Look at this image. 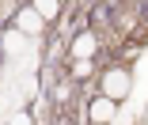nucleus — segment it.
Masks as SVG:
<instances>
[{
    "instance_id": "obj_8",
    "label": "nucleus",
    "mask_w": 148,
    "mask_h": 125,
    "mask_svg": "<svg viewBox=\"0 0 148 125\" xmlns=\"http://www.w3.org/2000/svg\"><path fill=\"white\" fill-rule=\"evenodd\" d=\"M8 125H31V114H23V110H19V114L8 117Z\"/></svg>"
},
{
    "instance_id": "obj_5",
    "label": "nucleus",
    "mask_w": 148,
    "mask_h": 125,
    "mask_svg": "<svg viewBox=\"0 0 148 125\" xmlns=\"http://www.w3.org/2000/svg\"><path fill=\"white\" fill-rule=\"evenodd\" d=\"M4 49H8V53H27V38H23V30H8V34H4Z\"/></svg>"
},
{
    "instance_id": "obj_4",
    "label": "nucleus",
    "mask_w": 148,
    "mask_h": 125,
    "mask_svg": "<svg viewBox=\"0 0 148 125\" xmlns=\"http://www.w3.org/2000/svg\"><path fill=\"white\" fill-rule=\"evenodd\" d=\"M95 53V34H80L72 42V57H91Z\"/></svg>"
},
{
    "instance_id": "obj_7",
    "label": "nucleus",
    "mask_w": 148,
    "mask_h": 125,
    "mask_svg": "<svg viewBox=\"0 0 148 125\" xmlns=\"http://www.w3.org/2000/svg\"><path fill=\"white\" fill-rule=\"evenodd\" d=\"M72 68H76V76H87V72H91V61H87V57H76Z\"/></svg>"
},
{
    "instance_id": "obj_2",
    "label": "nucleus",
    "mask_w": 148,
    "mask_h": 125,
    "mask_svg": "<svg viewBox=\"0 0 148 125\" xmlns=\"http://www.w3.org/2000/svg\"><path fill=\"white\" fill-rule=\"evenodd\" d=\"M91 121H99V125L114 121V99H95L91 102Z\"/></svg>"
},
{
    "instance_id": "obj_1",
    "label": "nucleus",
    "mask_w": 148,
    "mask_h": 125,
    "mask_svg": "<svg viewBox=\"0 0 148 125\" xmlns=\"http://www.w3.org/2000/svg\"><path fill=\"white\" fill-rule=\"evenodd\" d=\"M103 91H106V99H125L129 95V76L125 72H106L103 76Z\"/></svg>"
},
{
    "instance_id": "obj_3",
    "label": "nucleus",
    "mask_w": 148,
    "mask_h": 125,
    "mask_svg": "<svg viewBox=\"0 0 148 125\" xmlns=\"http://www.w3.org/2000/svg\"><path fill=\"white\" fill-rule=\"evenodd\" d=\"M15 27L23 30V34H38V30H42V15H38V12H23V15L15 19Z\"/></svg>"
},
{
    "instance_id": "obj_6",
    "label": "nucleus",
    "mask_w": 148,
    "mask_h": 125,
    "mask_svg": "<svg viewBox=\"0 0 148 125\" xmlns=\"http://www.w3.org/2000/svg\"><path fill=\"white\" fill-rule=\"evenodd\" d=\"M57 4H61V0H34V12H38L42 19H53V15H57Z\"/></svg>"
}]
</instances>
